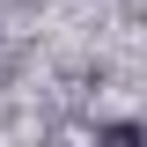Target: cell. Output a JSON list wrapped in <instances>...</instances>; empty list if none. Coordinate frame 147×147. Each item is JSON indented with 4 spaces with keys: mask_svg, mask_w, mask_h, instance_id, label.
I'll return each mask as SVG.
<instances>
[{
    "mask_svg": "<svg viewBox=\"0 0 147 147\" xmlns=\"http://www.w3.org/2000/svg\"><path fill=\"white\" fill-rule=\"evenodd\" d=\"M103 140H118V147H140V140H147V125H132V118H125V125H103Z\"/></svg>",
    "mask_w": 147,
    "mask_h": 147,
    "instance_id": "6da1fadb",
    "label": "cell"
}]
</instances>
